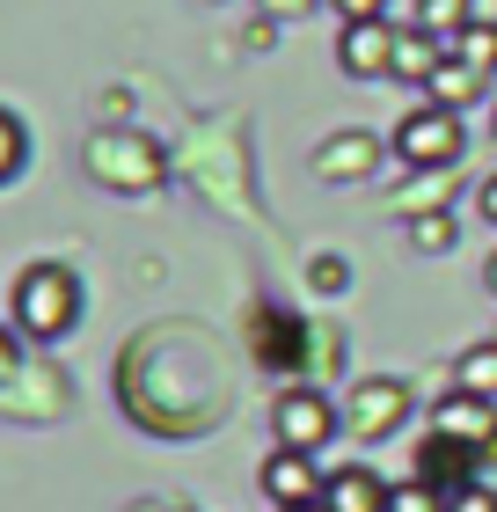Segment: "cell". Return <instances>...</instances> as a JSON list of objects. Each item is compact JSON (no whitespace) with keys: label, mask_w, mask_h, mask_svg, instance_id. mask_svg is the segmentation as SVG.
<instances>
[{"label":"cell","mask_w":497,"mask_h":512,"mask_svg":"<svg viewBox=\"0 0 497 512\" xmlns=\"http://www.w3.org/2000/svg\"><path fill=\"white\" fill-rule=\"evenodd\" d=\"M81 322V278L66 264H30L15 278V330L37 344H59Z\"/></svg>","instance_id":"cell-1"},{"label":"cell","mask_w":497,"mask_h":512,"mask_svg":"<svg viewBox=\"0 0 497 512\" xmlns=\"http://www.w3.org/2000/svg\"><path fill=\"white\" fill-rule=\"evenodd\" d=\"M388 154L402 161V169H454V161L468 154V125H461V110H439V103L410 110V118L395 125Z\"/></svg>","instance_id":"cell-2"},{"label":"cell","mask_w":497,"mask_h":512,"mask_svg":"<svg viewBox=\"0 0 497 512\" xmlns=\"http://www.w3.org/2000/svg\"><path fill=\"white\" fill-rule=\"evenodd\" d=\"M88 176H103L110 191H154L169 176V161H161L147 132H103V139H88Z\"/></svg>","instance_id":"cell-3"},{"label":"cell","mask_w":497,"mask_h":512,"mask_svg":"<svg viewBox=\"0 0 497 512\" xmlns=\"http://www.w3.org/2000/svg\"><path fill=\"white\" fill-rule=\"evenodd\" d=\"M402 417H410V381H395V374H366L359 388H344V432L351 439H395L402 432Z\"/></svg>","instance_id":"cell-4"},{"label":"cell","mask_w":497,"mask_h":512,"mask_svg":"<svg viewBox=\"0 0 497 512\" xmlns=\"http://www.w3.org/2000/svg\"><path fill=\"white\" fill-rule=\"evenodd\" d=\"M271 425H278V447H300V454H315L322 439H337V403H329L322 388H286L271 403Z\"/></svg>","instance_id":"cell-5"},{"label":"cell","mask_w":497,"mask_h":512,"mask_svg":"<svg viewBox=\"0 0 497 512\" xmlns=\"http://www.w3.org/2000/svg\"><path fill=\"white\" fill-rule=\"evenodd\" d=\"M432 432L468 447V454H497V403L490 395H468V388H446L432 403Z\"/></svg>","instance_id":"cell-6"},{"label":"cell","mask_w":497,"mask_h":512,"mask_svg":"<svg viewBox=\"0 0 497 512\" xmlns=\"http://www.w3.org/2000/svg\"><path fill=\"white\" fill-rule=\"evenodd\" d=\"M337 66L351 81H388L395 74V22H344V37H337Z\"/></svg>","instance_id":"cell-7"},{"label":"cell","mask_w":497,"mask_h":512,"mask_svg":"<svg viewBox=\"0 0 497 512\" xmlns=\"http://www.w3.org/2000/svg\"><path fill=\"white\" fill-rule=\"evenodd\" d=\"M264 498L286 512V505H322V469H315V454H300V447H271V461H264Z\"/></svg>","instance_id":"cell-8"},{"label":"cell","mask_w":497,"mask_h":512,"mask_svg":"<svg viewBox=\"0 0 497 512\" xmlns=\"http://www.w3.org/2000/svg\"><path fill=\"white\" fill-rule=\"evenodd\" d=\"M381 169V139L359 132V125H344V132H329L322 147H315V176L322 183H359Z\"/></svg>","instance_id":"cell-9"},{"label":"cell","mask_w":497,"mask_h":512,"mask_svg":"<svg viewBox=\"0 0 497 512\" xmlns=\"http://www.w3.org/2000/svg\"><path fill=\"white\" fill-rule=\"evenodd\" d=\"M322 505L329 512H388V483L351 461V469H337V476L322 483Z\"/></svg>","instance_id":"cell-10"},{"label":"cell","mask_w":497,"mask_h":512,"mask_svg":"<svg viewBox=\"0 0 497 512\" xmlns=\"http://www.w3.org/2000/svg\"><path fill=\"white\" fill-rule=\"evenodd\" d=\"M439 59H446V44L432 37V30H417V22H402L395 30V81H432L439 74Z\"/></svg>","instance_id":"cell-11"},{"label":"cell","mask_w":497,"mask_h":512,"mask_svg":"<svg viewBox=\"0 0 497 512\" xmlns=\"http://www.w3.org/2000/svg\"><path fill=\"white\" fill-rule=\"evenodd\" d=\"M476 96H483V74H476L468 59H454V52H446V59H439V74L424 81V103H439V110H468Z\"/></svg>","instance_id":"cell-12"},{"label":"cell","mask_w":497,"mask_h":512,"mask_svg":"<svg viewBox=\"0 0 497 512\" xmlns=\"http://www.w3.org/2000/svg\"><path fill=\"white\" fill-rule=\"evenodd\" d=\"M410 22H417V30H432L439 44H454L468 22H476V0H417Z\"/></svg>","instance_id":"cell-13"},{"label":"cell","mask_w":497,"mask_h":512,"mask_svg":"<svg viewBox=\"0 0 497 512\" xmlns=\"http://www.w3.org/2000/svg\"><path fill=\"white\" fill-rule=\"evenodd\" d=\"M454 388L490 395V403H497V337H490V344H468V352L454 359Z\"/></svg>","instance_id":"cell-14"},{"label":"cell","mask_w":497,"mask_h":512,"mask_svg":"<svg viewBox=\"0 0 497 512\" xmlns=\"http://www.w3.org/2000/svg\"><path fill=\"white\" fill-rule=\"evenodd\" d=\"M446 52L468 59V66H476V74L490 81V74H497V22H468V30H461L454 44H446Z\"/></svg>","instance_id":"cell-15"},{"label":"cell","mask_w":497,"mask_h":512,"mask_svg":"<svg viewBox=\"0 0 497 512\" xmlns=\"http://www.w3.org/2000/svg\"><path fill=\"white\" fill-rule=\"evenodd\" d=\"M22 161H30V132H22L15 110H0V183H15Z\"/></svg>","instance_id":"cell-16"},{"label":"cell","mask_w":497,"mask_h":512,"mask_svg":"<svg viewBox=\"0 0 497 512\" xmlns=\"http://www.w3.org/2000/svg\"><path fill=\"white\" fill-rule=\"evenodd\" d=\"M388 512H446V491H439V483H424V476L388 483Z\"/></svg>","instance_id":"cell-17"},{"label":"cell","mask_w":497,"mask_h":512,"mask_svg":"<svg viewBox=\"0 0 497 512\" xmlns=\"http://www.w3.org/2000/svg\"><path fill=\"white\" fill-rule=\"evenodd\" d=\"M446 512H497V491L468 476V483H454V491H446Z\"/></svg>","instance_id":"cell-18"},{"label":"cell","mask_w":497,"mask_h":512,"mask_svg":"<svg viewBox=\"0 0 497 512\" xmlns=\"http://www.w3.org/2000/svg\"><path fill=\"white\" fill-rule=\"evenodd\" d=\"M410 242L417 249H446V242H454V220H446V213H417L410 220Z\"/></svg>","instance_id":"cell-19"},{"label":"cell","mask_w":497,"mask_h":512,"mask_svg":"<svg viewBox=\"0 0 497 512\" xmlns=\"http://www.w3.org/2000/svg\"><path fill=\"white\" fill-rule=\"evenodd\" d=\"M307 286H315V293H344V286H351V264H337V256H315V264H307Z\"/></svg>","instance_id":"cell-20"},{"label":"cell","mask_w":497,"mask_h":512,"mask_svg":"<svg viewBox=\"0 0 497 512\" xmlns=\"http://www.w3.org/2000/svg\"><path fill=\"white\" fill-rule=\"evenodd\" d=\"M22 374V330H8V322H0V388H8Z\"/></svg>","instance_id":"cell-21"},{"label":"cell","mask_w":497,"mask_h":512,"mask_svg":"<svg viewBox=\"0 0 497 512\" xmlns=\"http://www.w3.org/2000/svg\"><path fill=\"white\" fill-rule=\"evenodd\" d=\"M344 22H373V15H388V0H329Z\"/></svg>","instance_id":"cell-22"},{"label":"cell","mask_w":497,"mask_h":512,"mask_svg":"<svg viewBox=\"0 0 497 512\" xmlns=\"http://www.w3.org/2000/svg\"><path fill=\"white\" fill-rule=\"evenodd\" d=\"M256 8H264L271 22H300L307 8H315V0H256Z\"/></svg>","instance_id":"cell-23"},{"label":"cell","mask_w":497,"mask_h":512,"mask_svg":"<svg viewBox=\"0 0 497 512\" xmlns=\"http://www.w3.org/2000/svg\"><path fill=\"white\" fill-rule=\"evenodd\" d=\"M476 205H483V220L497 227V176H483V191H476Z\"/></svg>","instance_id":"cell-24"},{"label":"cell","mask_w":497,"mask_h":512,"mask_svg":"<svg viewBox=\"0 0 497 512\" xmlns=\"http://www.w3.org/2000/svg\"><path fill=\"white\" fill-rule=\"evenodd\" d=\"M483 286H490V293H497V249H490V256H483Z\"/></svg>","instance_id":"cell-25"},{"label":"cell","mask_w":497,"mask_h":512,"mask_svg":"<svg viewBox=\"0 0 497 512\" xmlns=\"http://www.w3.org/2000/svg\"><path fill=\"white\" fill-rule=\"evenodd\" d=\"M286 512H329V505H286Z\"/></svg>","instance_id":"cell-26"}]
</instances>
